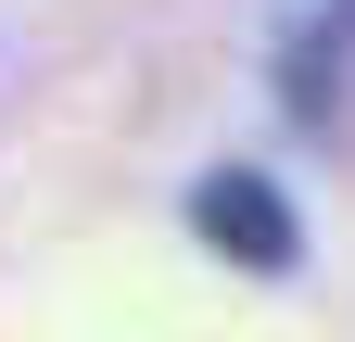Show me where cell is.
Listing matches in <instances>:
<instances>
[{
	"label": "cell",
	"mask_w": 355,
	"mask_h": 342,
	"mask_svg": "<svg viewBox=\"0 0 355 342\" xmlns=\"http://www.w3.org/2000/svg\"><path fill=\"white\" fill-rule=\"evenodd\" d=\"M191 228H203L216 253H229V267H266V279H279L292 253H304V228H292V203L266 190V178H241V165H216V178L191 190Z\"/></svg>",
	"instance_id": "obj_1"
},
{
	"label": "cell",
	"mask_w": 355,
	"mask_h": 342,
	"mask_svg": "<svg viewBox=\"0 0 355 342\" xmlns=\"http://www.w3.org/2000/svg\"><path fill=\"white\" fill-rule=\"evenodd\" d=\"M343 26H355V0H343ZM330 76H343V38L318 26V38L292 51V114H330Z\"/></svg>",
	"instance_id": "obj_2"
}]
</instances>
